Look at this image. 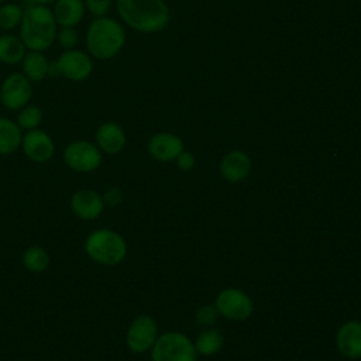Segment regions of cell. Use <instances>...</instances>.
<instances>
[{
    "label": "cell",
    "mask_w": 361,
    "mask_h": 361,
    "mask_svg": "<svg viewBox=\"0 0 361 361\" xmlns=\"http://www.w3.org/2000/svg\"><path fill=\"white\" fill-rule=\"evenodd\" d=\"M120 18L138 32L152 34L169 23V8L164 0H116Z\"/></svg>",
    "instance_id": "cell-1"
},
{
    "label": "cell",
    "mask_w": 361,
    "mask_h": 361,
    "mask_svg": "<svg viewBox=\"0 0 361 361\" xmlns=\"http://www.w3.org/2000/svg\"><path fill=\"white\" fill-rule=\"evenodd\" d=\"M58 24L48 6H27L20 24V38L28 51L44 52L56 41Z\"/></svg>",
    "instance_id": "cell-2"
},
{
    "label": "cell",
    "mask_w": 361,
    "mask_h": 361,
    "mask_svg": "<svg viewBox=\"0 0 361 361\" xmlns=\"http://www.w3.org/2000/svg\"><path fill=\"white\" fill-rule=\"evenodd\" d=\"M126 44L121 23L107 16L96 17L86 31V49L92 58L107 61L114 58Z\"/></svg>",
    "instance_id": "cell-3"
},
{
    "label": "cell",
    "mask_w": 361,
    "mask_h": 361,
    "mask_svg": "<svg viewBox=\"0 0 361 361\" xmlns=\"http://www.w3.org/2000/svg\"><path fill=\"white\" fill-rule=\"evenodd\" d=\"M86 255L103 267H114L124 261L127 255V243L124 237L107 227L90 231L83 244Z\"/></svg>",
    "instance_id": "cell-4"
},
{
    "label": "cell",
    "mask_w": 361,
    "mask_h": 361,
    "mask_svg": "<svg viewBox=\"0 0 361 361\" xmlns=\"http://www.w3.org/2000/svg\"><path fill=\"white\" fill-rule=\"evenodd\" d=\"M151 361H196L197 351L193 341L180 331H165L152 345Z\"/></svg>",
    "instance_id": "cell-5"
},
{
    "label": "cell",
    "mask_w": 361,
    "mask_h": 361,
    "mask_svg": "<svg viewBox=\"0 0 361 361\" xmlns=\"http://www.w3.org/2000/svg\"><path fill=\"white\" fill-rule=\"evenodd\" d=\"M62 159L73 172L90 173L100 168L103 154L94 142L87 140H75L63 148Z\"/></svg>",
    "instance_id": "cell-6"
},
{
    "label": "cell",
    "mask_w": 361,
    "mask_h": 361,
    "mask_svg": "<svg viewBox=\"0 0 361 361\" xmlns=\"http://www.w3.org/2000/svg\"><path fill=\"white\" fill-rule=\"evenodd\" d=\"M214 307L220 316L233 322H243L252 314L254 302L244 290L226 288L216 296Z\"/></svg>",
    "instance_id": "cell-7"
},
{
    "label": "cell",
    "mask_w": 361,
    "mask_h": 361,
    "mask_svg": "<svg viewBox=\"0 0 361 361\" xmlns=\"http://www.w3.org/2000/svg\"><path fill=\"white\" fill-rule=\"evenodd\" d=\"M32 82L23 72L7 75L0 86V103L7 110H20L32 99Z\"/></svg>",
    "instance_id": "cell-8"
},
{
    "label": "cell",
    "mask_w": 361,
    "mask_h": 361,
    "mask_svg": "<svg viewBox=\"0 0 361 361\" xmlns=\"http://www.w3.org/2000/svg\"><path fill=\"white\" fill-rule=\"evenodd\" d=\"M158 324L154 317L140 314L130 323L126 331V344L135 354L147 353L158 338Z\"/></svg>",
    "instance_id": "cell-9"
},
{
    "label": "cell",
    "mask_w": 361,
    "mask_h": 361,
    "mask_svg": "<svg viewBox=\"0 0 361 361\" xmlns=\"http://www.w3.org/2000/svg\"><path fill=\"white\" fill-rule=\"evenodd\" d=\"M58 73L71 82H83L93 72V61L87 52L66 49L56 59Z\"/></svg>",
    "instance_id": "cell-10"
},
{
    "label": "cell",
    "mask_w": 361,
    "mask_h": 361,
    "mask_svg": "<svg viewBox=\"0 0 361 361\" xmlns=\"http://www.w3.org/2000/svg\"><path fill=\"white\" fill-rule=\"evenodd\" d=\"M21 149L24 155L34 164H45L54 157L55 142L47 131L35 128L24 133Z\"/></svg>",
    "instance_id": "cell-11"
},
{
    "label": "cell",
    "mask_w": 361,
    "mask_h": 361,
    "mask_svg": "<svg viewBox=\"0 0 361 361\" xmlns=\"http://www.w3.org/2000/svg\"><path fill=\"white\" fill-rule=\"evenodd\" d=\"M69 204L72 213L85 221L97 219L106 207L102 195L93 189H79L73 192Z\"/></svg>",
    "instance_id": "cell-12"
},
{
    "label": "cell",
    "mask_w": 361,
    "mask_h": 361,
    "mask_svg": "<svg viewBox=\"0 0 361 361\" xmlns=\"http://www.w3.org/2000/svg\"><path fill=\"white\" fill-rule=\"evenodd\" d=\"M147 151L158 162H171L183 151V141L172 133H157L148 140Z\"/></svg>",
    "instance_id": "cell-13"
},
{
    "label": "cell",
    "mask_w": 361,
    "mask_h": 361,
    "mask_svg": "<svg viewBox=\"0 0 361 361\" xmlns=\"http://www.w3.org/2000/svg\"><path fill=\"white\" fill-rule=\"evenodd\" d=\"M126 142V131L116 121H104L96 130L94 144L99 147L102 154L117 155L124 149Z\"/></svg>",
    "instance_id": "cell-14"
},
{
    "label": "cell",
    "mask_w": 361,
    "mask_h": 361,
    "mask_svg": "<svg viewBox=\"0 0 361 361\" xmlns=\"http://www.w3.org/2000/svg\"><path fill=\"white\" fill-rule=\"evenodd\" d=\"M336 344L341 355L348 360L361 358V322H344L336 334Z\"/></svg>",
    "instance_id": "cell-15"
},
{
    "label": "cell",
    "mask_w": 361,
    "mask_h": 361,
    "mask_svg": "<svg viewBox=\"0 0 361 361\" xmlns=\"http://www.w3.org/2000/svg\"><path fill=\"white\" fill-rule=\"evenodd\" d=\"M219 169L221 178L227 182H241L251 172V158L244 151L233 149L223 157Z\"/></svg>",
    "instance_id": "cell-16"
},
{
    "label": "cell",
    "mask_w": 361,
    "mask_h": 361,
    "mask_svg": "<svg viewBox=\"0 0 361 361\" xmlns=\"http://www.w3.org/2000/svg\"><path fill=\"white\" fill-rule=\"evenodd\" d=\"M86 7L83 0H56L52 14L59 27H76L85 17Z\"/></svg>",
    "instance_id": "cell-17"
},
{
    "label": "cell",
    "mask_w": 361,
    "mask_h": 361,
    "mask_svg": "<svg viewBox=\"0 0 361 361\" xmlns=\"http://www.w3.org/2000/svg\"><path fill=\"white\" fill-rule=\"evenodd\" d=\"M23 130L16 121L7 117H0V157L14 154L21 148Z\"/></svg>",
    "instance_id": "cell-18"
},
{
    "label": "cell",
    "mask_w": 361,
    "mask_h": 361,
    "mask_svg": "<svg viewBox=\"0 0 361 361\" xmlns=\"http://www.w3.org/2000/svg\"><path fill=\"white\" fill-rule=\"evenodd\" d=\"M21 68H23L21 72L32 83H38V82L44 80L45 78H48L49 61L39 51H28L21 61Z\"/></svg>",
    "instance_id": "cell-19"
},
{
    "label": "cell",
    "mask_w": 361,
    "mask_h": 361,
    "mask_svg": "<svg viewBox=\"0 0 361 361\" xmlns=\"http://www.w3.org/2000/svg\"><path fill=\"white\" fill-rule=\"evenodd\" d=\"M27 54V48L20 37L13 34L0 35V61L7 65L21 63Z\"/></svg>",
    "instance_id": "cell-20"
},
{
    "label": "cell",
    "mask_w": 361,
    "mask_h": 361,
    "mask_svg": "<svg viewBox=\"0 0 361 361\" xmlns=\"http://www.w3.org/2000/svg\"><path fill=\"white\" fill-rule=\"evenodd\" d=\"M223 343H224L223 334L216 327H206L197 334V337L193 341L197 354L204 357H210L219 353L220 348L223 347Z\"/></svg>",
    "instance_id": "cell-21"
},
{
    "label": "cell",
    "mask_w": 361,
    "mask_h": 361,
    "mask_svg": "<svg viewBox=\"0 0 361 361\" xmlns=\"http://www.w3.org/2000/svg\"><path fill=\"white\" fill-rule=\"evenodd\" d=\"M21 262L27 271L32 274H41L48 269L51 264V257L44 247L30 245L23 251Z\"/></svg>",
    "instance_id": "cell-22"
},
{
    "label": "cell",
    "mask_w": 361,
    "mask_h": 361,
    "mask_svg": "<svg viewBox=\"0 0 361 361\" xmlns=\"http://www.w3.org/2000/svg\"><path fill=\"white\" fill-rule=\"evenodd\" d=\"M42 117H44L42 110L37 104L28 103L18 110L16 123L23 131H30V130L39 128L42 123Z\"/></svg>",
    "instance_id": "cell-23"
},
{
    "label": "cell",
    "mask_w": 361,
    "mask_h": 361,
    "mask_svg": "<svg viewBox=\"0 0 361 361\" xmlns=\"http://www.w3.org/2000/svg\"><path fill=\"white\" fill-rule=\"evenodd\" d=\"M24 8L17 3H1L0 4V28L13 30L20 27L23 20Z\"/></svg>",
    "instance_id": "cell-24"
},
{
    "label": "cell",
    "mask_w": 361,
    "mask_h": 361,
    "mask_svg": "<svg viewBox=\"0 0 361 361\" xmlns=\"http://www.w3.org/2000/svg\"><path fill=\"white\" fill-rule=\"evenodd\" d=\"M219 312L214 307V305H203L200 306L196 313H195V320L197 324L204 326V327H212L217 319H219Z\"/></svg>",
    "instance_id": "cell-25"
},
{
    "label": "cell",
    "mask_w": 361,
    "mask_h": 361,
    "mask_svg": "<svg viewBox=\"0 0 361 361\" xmlns=\"http://www.w3.org/2000/svg\"><path fill=\"white\" fill-rule=\"evenodd\" d=\"M56 41L65 51L73 49L79 41L78 31L75 30V27H61L56 32Z\"/></svg>",
    "instance_id": "cell-26"
},
{
    "label": "cell",
    "mask_w": 361,
    "mask_h": 361,
    "mask_svg": "<svg viewBox=\"0 0 361 361\" xmlns=\"http://www.w3.org/2000/svg\"><path fill=\"white\" fill-rule=\"evenodd\" d=\"M83 3L86 11H89L94 18L104 17L111 7V0H83Z\"/></svg>",
    "instance_id": "cell-27"
},
{
    "label": "cell",
    "mask_w": 361,
    "mask_h": 361,
    "mask_svg": "<svg viewBox=\"0 0 361 361\" xmlns=\"http://www.w3.org/2000/svg\"><path fill=\"white\" fill-rule=\"evenodd\" d=\"M103 197V202L106 206H110V207H116L118 206L123 199H124V195H123V190L120 188H116V186H111L107 190H104V193L102 195Z\"/></svg>",
    "instance_id": "cell-28"
},
{
    "label": "cell",
    "mask_w": 361,
    "mask_h": 361,
    "mask_svg": "<svg viewBox=\"0 0 361 361\" xmlns=\"http://www.w3.org/2000/svg\"><path fill=\"white\" fill-rule=\"evenodd\" d=\"M175 161H176L178 168L185 171V172L192 171L195 168V165H196L195 155L192 152H189V151H185V149L178 155V158Z\"/></svg>",
    "instance_id": "cell-29"
},
{
    "label": "cell",
    "mask_w": 361,
    "mask_h": 361,
    "mask_svg": "<svg viewBox=\"0 0 361 361\" xmlns=\"http://www.w3.org/2000/svg\"><path fill=\"white\" fill-rule=\"evenodd\" d=\"M56 0H25L27 6H49L54 4Z\"/></svg>",
    "instance_id": "cell-30"
},
{
    "label": "cell",
    "mask_w": 361,
    "mask_h": 361,
    "mask_svg": "<svg viewBox=\"0 0 361 361\" xmlns=\"http://www.w3.org/2000/svg\"><path fill=\"white\" fill-rule=\"evenodd\" d=\"M1 3H4V0H0V4H1Z\"/></svg>",
    "instance_id": "cell-31"
}]
</instances>
